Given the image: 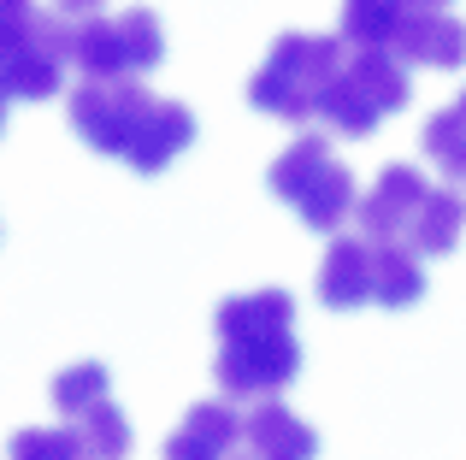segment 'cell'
Returning a JSON list of instances; mask_svg holds the SVG:
<instances>
[{"mask_svg":"<svg viewBox=\"0 0 466 460\" xmlns=\"http://www.w3.org/2000/svg\"><path fill=\"white\" fill-rule=\"evenodd\" d=\"M337 65H342V35H308V30L278 35L266 65L248 77V106L266 118H284V125H308Z\"/></svg>","mask_w":466,"mask_h":460,"instance_id":"1","label":"cell"},{"mask_svg":"<svg viewBox=\"0 0 466 460\" xmlns=\"http://www.w3.org/2000/svg\"><path fill=\"white\" fill-rule=\"evenodd\" d=\"M408 95H413V83L401 71L396 47H354V54H342L337 77L325 83L313 118H325L337 136H372L378 118L408 106Z\"/></svg>","mask_w":466,"mask_h":460,"instance_id":"2","label":"cell"},{"mask_svg":"<svg viewBox=\"0 0 466 460\" xmlns=\"http://www.w3.org/2000/svg\"><path fill=\"white\" fill-rule=\"evenodd\" d=\"M71 12H35L18 35H0V95L6 101H54L71 65Z\"/></svg>","mask_w":466,"mask_h":460,"instance_id":"3","label":"cell"},{"mask_svg":"<svg viewBox=\"0 0 466 460\" xmlns=\"http://www.w3.org/2000/svg\"><path fill=\"white\" fill-rule=\"evenodd\" d=\"M301 372V343L296 331H266V336H218L213 355V384L230 402H260V395L289 390Z\"/></svg>","mask_w":466,"mask_h":460,"instance_id":"4","label":"cell"},{"mask_svg":"<svg viewBox=\"0 0 466 460\" xmlns=\"http://www.w3.org/2000/svg\"><path fill=\"white\" fill-rule=\"evenodd\" d=\"M148 101L154 95L142 89V77H83L77 89H71V130H77L95 154H118V160H125Z\"/></svg>","mask_w":466,"mask_h":460,"instance_id":"5","label":"cell"},{"mask_svg":"<svg viewBox=\"0 0 466 460\" xmlns=\"http://www.w3.org/2000/svg\"><path fill=\"white\" fill-rule=\"evenodd\" d=\"M425 177H420V165H384L378 172V184L360 195V207H354V225H360V236H372V242H408V225H413V213H420V201H425Z\"/></svg>","mask_w":466,"mask_h":460,"instance_id":"6","label":"cell"},{"mask_svg":"<svg viewBox=\"0 0 466 460\" xmlns=\"http://www.w3.org/2000/svg\"><path fill=\"white\" fill-rule=\"evenodd\" d=\"M401 65H431V71H461L466 65V24L443 6H401L396 42Z\"/></svg>","mask_w":466,"mask_h":460,"instance_id":"7","label":"cell"},{"mask_svg":"<svg viewBox=\"0 0 466 460\" xmlns=\"http://www.w3.org/2000/svg\"><path fill=\"white\" fill-rule=\"evenodd\" d=\"M189 142H195V113L183 101H159L154 95L142 125H137V136H130V148H125V165L142 172V177H154V172H166Z\"/></svg>","mask_w":466,"mask_h":460,"instance_id":"8","label":"cell"},{"mask_svg":"<svg viewBox=\"0 0 466 460\" xmlns=\"http://www.w3.org/2000/svg\"><path fill=\"white\" fill-rule=\"evenodd\" d=\"M319 301L337 313L372 301V236H330L325 260H319Z\"/></svg>","mask_w":466,"mask_h":460,"instance_id":"9","label":"cell"},{"mask_svg":"<svg viewBox=\"0 0 466 460\" xmlns=\"http://www.w3.org/2000/svg\"><path fill=\"white\" fill-rule=\"evenodd\" d=\"M242 443V419L230 402H195L189 419L166 437V455L171 460H218Z\"/></svg>","mask_w":466,"mask_h":460,"instance_id":"10","label":"cell"},{"mask_svg":"<svg viewBox=\"0 0 466 460\" xmlns=\"http://www.w3.org/2000/svg\"><path fill=\"white\" fill-rule=\"evenodd\" d=\"M242 443H248V455H260V460H308V455H319L313 425H301V419L289 414L284 402H272V395H260V407L242 419Z\"/></svg>","mask_w":466,"mask_h":460,"instance_id":"11","label":"cell"},{"mask_svg":"<svg viewBox=\"0 0 466 460\" xmlns=\"http://www.w3.org/2000/svg\"><path fill=\"white\" fill-rule=\"evenodd\" d=\"M218 336H266V331H296V301L289 289H254V295H230L213 313Z\"/></svg>","mask_w":466,"mask_h":460,"instance_id":"12","label":"cell"},{"mask_svg":"<svg viewBox=\"0 0 466 460\" xmlns=\"http://www.w3.org/2000/svg\"><path fill=\"white\" fill-rule=\"evenodd\" d=\"M354 207H360V189H354L349 165H337V160H330L325 172H319L313 184L296 195L301 225H308V230H325V236H337V230L354 219Z\"/></svg>","mask_w":466,"mask_h":460,"instance_id":"13","label":"cell"},{"mask_svg":"<svg viewBox=\"0 0 466 460\" xmlns=\"http://www.w3.org/2000/svg\"><path fill=\"white\" fill-rule=\"evenodd\" d=\"M425 295V265L413 242H372V301L378 307H413Z\"/></svg>","mask_w":466,"mask_h":460,"instance_id":"14","label":"cell"},{"mask_svg":"<svg viewBox=\"0 0 466 460\" xmlns=\"http://www.w3.org/2000/svg\"><path fill=\"white\" fill-rule=\"evenodd\" d=\"M461 230H466V201L455 189H425L420 213H413V225H408L413 248L420 254H449V248H461Z\"/></svg>","mask_w":466,"mask_h":460,"instance_id":"15","label":"cell"},{"mask_svg":"<svg viewBox=\"0 0 466 460\" xmlns=\"http://www.w3.org/2000/svg\"><path fill=\"white\" fill-rule=\"evenodd\" d=\"M330 160H337V154H330V142H325V136H296V142H289V148L272 160L266 184H272V195H278V201H289V207H296V195L313 184L319 172H325Z\"/></svg>","mask_w":466,"mask_h":460,"instance_id":"16","label":"cell"},{"mask_svg":"<svg viewBox=\"0 0 466 460\" xmlns=\"http://www.w3.org/2000/svg\"><path fill=\"white\" fill-rule=\"evenodd\" d=\"M401 6L408 0H349L342 6V47H390L396 42V24H401Z\"/></svg>","mask_w":466,"mask_h":460,"instance_id":"17","label":"cell"},{"mask_svg":"<svg viewBox=\"0 0 466 460\" xmlns=\"http://www.w3.org/2000/svg\"><path fill=\"white\" fill-rule=\"evenodd\" d=\"M118 54H125L130 77H142V71H154L159 59H166V30H159V18L148 6L118 12Z\"/></svg>","mask_w":466,"mask_h":460,"instance_id":"18","label":"cell"},{"mask_svg":"<svg viewBox=\"0 0 466 460\" xmlns=\"http://www.w3.org/2000/svg\"><path fill=\"white\" fill-rule=\"evenodd\" d=\"M71 425H77V437H83V455H95V460H125L130 455V425H125V414L113 407V395L95 402L89 414H77Z\"/></svg>","mask_w":466,"mask_h":460,"instance_id":"19","label":"cell"},{"mask_svg":"<svg viewBox=\"0 0 466 460\" xmlns=\"http://www.w3.org/2000/svg\"><path fill=\"white\" fill-rule=\"evenodd\" d=\"M113 395V378H106V366L101 360H77V366H66L54 378V407L66 419H77V414H89L95 402H106Z\"/></svg>","mask_w":466,"mask_h":460,"instance_id":"20","label":"cell"},{"mask_svg":"<svg viewBox=\"0 0 466 460\" xmlns=\"http://www.w3.org/2000/svg\"><path fill=\"white\" fill-rule=\"evenodd\" d=\"M425 154H431V165L443 177H455V184H466V118L455 113V106H443V113L425 118Z\"/></svg>","mask_w":466,"mask_h":460,"instance_id":"21","label":"cell"},{"mask_svg":"<svg viewBox=\"0 0 466 460\" xmlns=\"http://www.w3.org/2000/svg\"><path fill=\"white\" fill-rule=\"evenodd\" d=\"M12 455L18 460H77L83 437H77V425H66V431H18V437H12Z\"/></svg>","mask_w":466,"mask_h":460,"instance_id":"22","label":"cell"},{"mask_svg":"<svg viewBox=\"0 0 466 460\" xmlns=\"http://www.w3.org/2000/svg\"><path fill=\"white\" fill-rule=\"evenodd\" d=\"M35 18V0H0V35H18Z\"/></svg>","mask_w":466,"mask_h":460,"instance_id":"23","label":"cell"},{"mask_svg":"<svg viewBox=\"0 0 466 460\" xmlns=\"http://www.w3.org/2000/svg\"><path fill=\"white\" fill-rule=\"evenodd\" d=\"M106 0H59V12H71V18H89V12H101Z\"/></svg>","mask_w":466,"mask_h":460,"instance_id":"24","label":"cell"},{"mask_svg":"<svg viewBox=\"0 0 466 460\" xmlns=\"http://www.w3.org/2000/svg\"><path fill=\"white\" fill-rule=\"evenodd\" d=\"M408 6H449V0H408Z\"/></svg>","mask_w":466,"mask_h":460,"instance_id":"25","label":"cell"},{"mask_svg":"<svg viewBox=\"0 0 466 460\" xmlns=\"http://www.w3.org/2000/svg\"><path fill=\"white\" fill-rule=\"evenodd\" d=\"M455 113H461V118H466V89H461V101H455Z\"/></svg>","mask_w":466,"mask_h":460,"instance_id":"26","label":"cell"}]
</instances>
